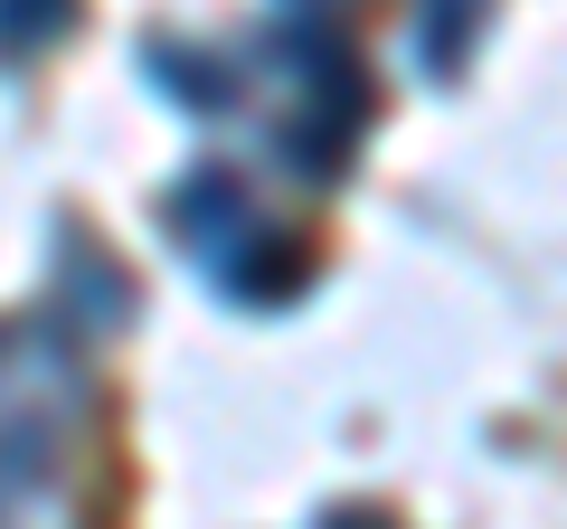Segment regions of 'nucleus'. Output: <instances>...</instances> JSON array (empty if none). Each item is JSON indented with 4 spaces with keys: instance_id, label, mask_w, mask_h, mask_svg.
I'll return each mask as SVG.
<instances>
[{
    "instance_id": "f257e3e1",
    "label": "nucleus",
    "mask_w": 567,
    "mask_h": 529,
    "mask_svg": "<svg viewBox=\"0 0 567 529\" xmlns=\"http://www.w3.org/2000/svg\"><path fill=\"white\" fill-rule=\"evenodd\" d=\"M85 416V360L66 331H0V529H66V435Z\"/></svg>"
},
{
    "instance_id": "39448f33",
    "label": "nucleus",
    "mask_w": 567,
    "mask_h": 529,
    "mask_svg": "<svg viewBox=\"0 0 567 529\" xmlns=\"http://www.w3.org/2000/svg\"><path fill=\"white\" fill-rule=\"evenodd\" d=\"M76 29V0H0V66H29Z\"/></svg>"
},
{
    "instance_id": "f03ea898",
    "label": "nucleus",
    "mask_w": 567,
    "mask_h": 529,
    "mask_svg": "<svg viewBox=\"0 0 567 529\" xmlns=\"http://www.w3.org/2000/svg\"><path fill=\"white\" fill-rule=\"evenodd\" d=\"M162 218H171V237H181V256L199 264L227 303H246V312H275V303H293V293L312 284V256L284 237L275 218H256V199H246L227 170L181 180Z\"/></svg>"
},
{
    "instance_id": "7ed1b4c3",
    "label": "nucleus",
    "mask_w": 567,
    "mask_h": 529,
    "mask_svg": "<svg viewBox=\"0 0 567 529\" xmlns=\"http://www.w3.org/2000/svg\"><path fill=\"white\" fill-rule=\"evenodd\" d=\"M284 58V123H275V152L284 170H303V180H341L350 170V143H360V123H369V76L350 48L331 39H275Z\"/></svg>"
},
{
    "instance_id": "20e7f679",
    "label": "nucleus",
    "mask_w": 567,
    "mask_h": 529,
    "mask_svg": "<svg viewBox=\"0 0 567 529\" xmlns=\"http://www.w3.org/2000/svg\"><path fill=\"white\" fill-rule=\"evenodd\" d=\"M142 66H152V85H162L171 104H189V114H218V104H237V66H227V58H189V48H142Z\"/></svg>"
},
{
    "instance_id": "0eeeda50",
    "label": "nucleus",
    "mask_w": 567,
    "mask_h": 529,
    "mask_svg": "<svg viewBox=\"0 0 567 529\" xmlns=\"http://www.w3.org/2000/svg\"><path fill=\"white\" fill-rule=\"evenodd\" d=\"M293 10H341V0H293Z\"/></svg>"
},
{
    "instance_id": "423d86ee",
    "label": "nucleus",
    "mask_w": 567,
    "mask_h": 529,
    "mask_svg": "<svg viewBox=\"0 0 567 529\" xmlns=\"http://www.w3.org/2000/svg\"><path fill=\"white\" fill-rule=\"evenodd\" d=\"M322 529H398V520H379V510H331Z\"/></svg>"
}]
</instances>
